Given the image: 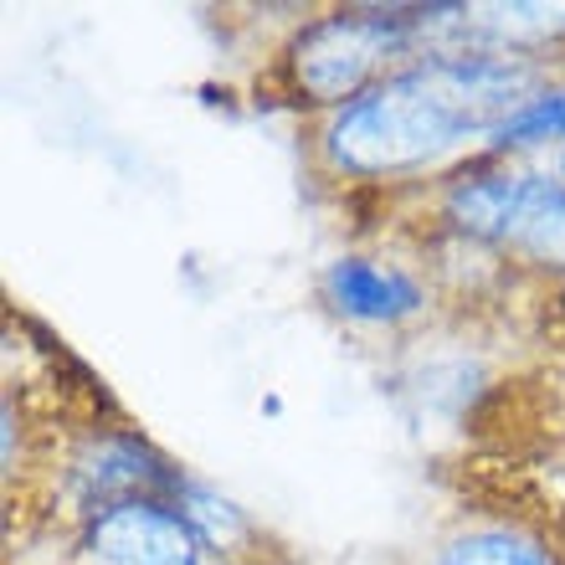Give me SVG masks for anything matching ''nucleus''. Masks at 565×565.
I'll return each mask as SVG.
<instances>
[{"instance_id": "nucleus-2", "label": "nucleus", "mask_w": 565, "mask_h": 565, "mask_svg": "<svg viewBox=\"0 0 565 565\" xmlns=\"http://www.w3.org/2000/svg\"><path fill=\"white\" fill-rule=\"evenodd\" d=\"M427 52V0H350L298 15L263 57V98L309 124Z\"/></svg>"}, {"instance_id": "nucleus-4", "label": "nucleus", "mask_w": 565, "mask_h": 565, "mask_svg": "<svg viewBox=\"0 0 565 565\" xmlns=\"http://www.w3.org/2000/svg\"><path fill=\"white\" fill-rule=\"evenodd\" d=\"M62 468H57V489L67 499V514L88 520L98 509L135 499V493H164L175 499L180 478L191 473L180 458H170L145 427H135L129 417H98L67 437L62 447Z\"/></svg>"}, {"instance_id": "nucleus-11", "label": "nucleus", "mask_w": 565, "mask_h": 565, "mask_svg": "<svg viewBox=\"0 0 565 565\" xmlns=\"http://www.w3.org/2000/svg\"><path fill=\"white\" fill-rule=\"evenodd\" d=\"M535 303H540V319H545V329H551L555 340H565V278L535 282Z\"/></svg>"}, {"instance_id": "nucleus-6", "label": "nucleus", "mask_w": 565, "mask_h": 565, "mask_svg": "<svg viewBox=\"0 0 565 565\" xmlns=\"http://www.w3.org/2000/svg\"><path fill=\"white\" fill-rule=\"evenodd\" d=\"M73 565H211V555L175 499L135 493L73 524Z\"/></svg>"}, {"instance_id": "nucleus-12", "label": "nucleus", "mask_w": 565, "mask_h": 565, "mask_svg": "<svg viewBox=\"0 0 565 565\" xmlns=\"http://www.w3.org/2000/svg\"><path fill=\"white\" fill-rule=\"evenodd\" d=\"M257 412H263V417H282V396L278 391H268V396L257 402Z\"/></svg>"}, {"instance_id": "nucleus-13", "label": "nucleus", "mask_w": 565, "mask_h": 565, "mask_svg": "<svg viewBox=\"0 0 565 565\" xmlns=\"http://www.w3.org/2000/svg\"><path fill=\"white\" fill-rule=\"evenodd\" d=\"M222 565H282V561H222Z\"/></svg>"}, {"instance_id": "nucleus-3", "label": "nucleus", "mask_w": 565, "mask_h": 565, "mask_svg": "<svg viewBox=\"0 0 565 565\" xmlns=\"http://www.w3.org/2000/svg\"><path fill=\"white\" fill-rule=\"evenodd\" d=\"M555 185L561 180H551L530 160L478 154V160L458 164L452 175L422 191V222H427V237L509 257L514 242L524 237V226L535 222L540 206L555 195Z\"/></svg>"}, {"instance_id": "nucleus-1", "label": "nucleus", "mask_w": 565, "mask_h": 565, "mask_svg": "<svg viewBox=\"0 0 565 565\" xmlns=\"http://www.w3.org/2000/svg\"><path fill=\"white\" fill-rule=\"evenodd\" d=\"M561 62L458 46L422 52L334 114L303 124L309 170L334 191L422 195L478 160L493 129L530 104Z\"/></svg>"}, {"instance_id": "nucleus-9", "label": "nucleus", "mask_w": 565, "mask_h": 565, "mask_svg": "<svg viewBox=\"0 0 565 565\" xmlns=\"http://www.w3.org/2000/svg\"><path fill=\"white\" fill-rule=\"evenodd\" d=\"M565 145V62L551 73V83L530 98L524 108H514L499 129H493L489 149L493 160H530V154H545V149Z\"/></svg>"}, {"instance_id": "nucleus-10", "label": "nucleus", "mask_w": 565, "mask_h": 565, "mask_svg": "<svg viewBox=\"0 0 565 565\" xmlns=\"http://www.w3.org/2000/svg\"><path fill=\"white\" fill-rule=\"evenodd\" d=\"M514 273L524 282H551L565 278V185H555V195L540 206V216L524 226V237L509 253Z\"/></svg>"}, {"instance_id": "nucleus-7", "label": "nucleus", "mask_w": 565, "mask_h": 565, "mask_svg": "<svg viewBox=\"0 0 565 565\" xmlns=\"http://www.w3.org/2000/svg\"><path fill=\"white\" fill-rule=\"evenodd\" d=\"M175 504L185 509V520L195 524V535H201V545H206L211 565H222V561H278L273 551H263V545H268V524L257 520L247 504H237L222 483H211V478H201V473H185L180 478Z\"/></svg>"}, {"instance_id": "nucleus-8", "label": "nucleus", "mask_w": 565, "mask_h": 565, "mask_svg": "<svg viewBox=\"0 0 565 565\" xmlns=\"http://www.w3.org/2000/svg\"><path fill=\"white\" fill-rule=\"evenodd\" d=\"M427 565H565L561 540L530 520H462L437 540Z\"/></svg>"}, {"instance_id": "nucleus-5", "label": "nucleus", "mask_w": 565, "mask_h": 565, "mask_svg": "<svg viewBox=\"0 0 565 565\" xmlns=\"http://www.w3.org/2000/svg\"><path fill=\"white\" fill-rule=\"evenodd\" d=\"M313 298L334 324L360 334H406L437 313V288L427 273L365 247H344L329 257L313 273Z\"/></svg>"}]
</instances>
